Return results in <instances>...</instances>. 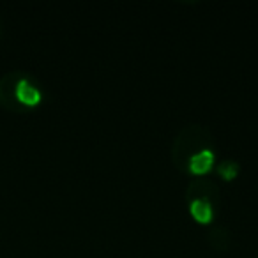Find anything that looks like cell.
<instances>
[{
    "mask_svg": "<svg viewBox=\"0 0 258 258\" xmlns=\"http://www.w3.org/2000/svg\"><path fill=\"white\" fill-rule=\"evenodd\" d=\"M43 99L41 89L20 71H8L0 78V103L11 110L36 106Z\"/></svg>",
    "mask_w": 258,
    "mask_h": 258,
    "instance_id": "obj_1",
    "label": "cell"
},
{
    "mask_svg": "<svg viewBox=\"0 0 258 258\" xmlns=\"http://www.w3.org/2000/svg\"><path fill=\"white\" fill-rule=\"evenodd\" d=\"M214 165V151L212 149H202V151L195 152L189 159H187L186 168L189 170L191 173H197V175H202V173L209 172Z\"/></svg>",
    "mask_w": 258,
    "mask_h": 258,
    "instance_id": "obj_2",
    "label": "cell"
},
{
    "mask_svg": "<svg viewBox=\"0 0 258 258\" xmlns=\"http://www.w3.org/2000/svg\"><path fill=\"white\" fill-rule=\"evenodd\" d=\"M189 211L191 216L200 223H209L212 219V214H214L209 198H193V200H189Z\"/></svg>",
    "mask_w": 258,
    "mask_h": 258,
    "instance_id": "obj_3",
    "label": "cell"
},
{
    "mask_svg": "<svg viewBox=\"0 0 258 258\" xmlns=\"http://www.w3.org/2000/svg\"><path fill=\"white\" fill-rule=\"evenodd\" d=\"M218 173L225 180H232L239 173V163L233 161V159H225L218 165Z\"/></svg>",
    "mask_w": 258,
    "mask_h": 258,
    "instance_id": "obj_4",
    "label": "cell"
},
{
    "mask_svg": "<svg viewBox=\"0 0 258 258\" xmlns=\"http://www.w3.org/2000/svg\"><path fill=\"white\" fill-rule=\"evenodd\" d=\"M0 30H2V23H0Z\"/></svg>",
    "mask_w": 258,
    "mask_h": 258,
    "instance_id": "obj_5",
    "label": "cell"
}]
</instances>
